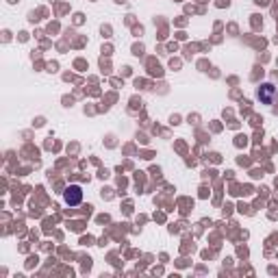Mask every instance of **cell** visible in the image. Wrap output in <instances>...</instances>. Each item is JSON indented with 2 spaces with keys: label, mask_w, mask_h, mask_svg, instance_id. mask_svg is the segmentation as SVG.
Wrapping results in <instances>:
<instances>
[{
  "label": "cell",
  "mask_w": 278,
  "mask_h": 278,
  "mask_svg": "<svg viewBox=\"0 0 278 278\" xmlns=\"http://www.w3.org/2000/svg\"><path fill=\"white\" fill-rule=\"evenodd\" d=\"M63 200L68 204H72V207H74V204H80V200H83V189H80V185H70L63 194Z\"/></svg>",
  "instance_id": "1"
},
{
  "label": "cell",
  "mask_w": 278,
  "mask_h": 278,
  "mask_svg": "<svg viewBox=\"0 0 278 278\" xmlns=\"http://www.w3.org/2000/svg\"><path fill=\"white\" fill-rule=\"evenodd\" d=\"M259 96H261L263 100H265V102H269V98L274 96V87H272V85H263V87H261V91H259Z\"/></svg>",
  "instance_id": "2"
}]
</instances>
